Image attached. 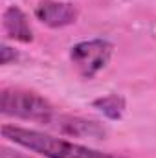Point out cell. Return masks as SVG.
Instances as JSON below:
<instances>
[{"instance_id": "3", "label": "cell", "mask_w": 156, "mask_h": 158, "mask_svg": "<svg viewBox=\"0 0 156 158\" xmlns=\"http://www.w3.org/2000/svg\"><path fill=\"white\" fill-rule=\"evenodd\" d=\"M112 53H114L112 42L105 39H90L72 46L70 59L83 77L92 79L109 64Z\"/></svg>"}, {"instance_id": "6", "label": "cell", "mask_w": 156, "mask_h": 158, "mask_svg": "<svg viewBox=\"0 0 156 158\" xmlns=\"http://www.w3.org/2000/svg\"><path fill=\"white\" fill-rule=\"evenodd\" d=\"M57 127L70 134V136H77V138H101L105 136V129L92 119H83V118H72V116H57Z\"/></svg>"}, {"instance_id": "4", "label": "cell", "mask_w": 156, "mask_h": 158, "mask_svg": "<svg viewBox=\"0 0 156 158\" xmlns=\"http://www.w3.org/2000/svg\"><path fill=\"white\" fill-rule=\"evenodd\" d=\"M35 19L48 28H64L77 20V7L70 2L59 0H40L33 9Z\"/></svg>"}, {"instance_id": "2", "label": "cell", "mask_w": 156, "mask_h": 158, "mask_svg": "<svg viewBox=\"0 0 156 158\" xmlns=\"http://www.w3.org/2000/svg\"><path fill=\"white\" fill-rule=\"evenodd\" d=\"M0 110L4 116L51 123L57 119L55 107L39 94L22 88H4L0 94Z\"/></svg>"}, {"instance_id": "8", "label": "cell", "mask_w": 156, "mask_h": 158, "mask_svg": "<svg viewBox=\"0 0 156 158\" xmlns=\"http://www.w3.org/2000/svg\"><path fill=\"white\" fill-rule=\"evenodd\" d=\"M15 59H17V52L11 50L7 44H2V48H0V63L2 64H9Z\"/></svg>"}, {"instance_id": "5", "label": "cell", "mask_w": 156, "mask_h": 158, "mask_svg": "<svg viewBox=\"0 0 156 158\" xmlns=\"http://www.w3.org/2000/svg\"><path fill=\"white\" fill-rule=\"evenodd\" d=\"M4 31L9 39L18 42H31L33 40V30L30 26V20L26 13L18 6H9L2 15Z\"/></svg>"}, {"instance_id": "1", "label": "cell", "mask_w": 156, "mask_h": 158, "mask_svg": "<svg viewBox=\"0 0 156 158\" xmlns=\"http://www.w3.org/2000/svg\"><path fill=\"white\" fill-rule=\"evenodd\" d=\"M2 136L15 145H20L44 158H127L123 155L103 153L64 138H57L18 125H2Z\"/></svg>"}, {"instance_id": "7", "label": "cell", "mask_w": 156, "mask_h": 158, "mask_svg": "<svg viewBox=\"0 0 156 158\" xmlns=\"http://www.w3.org/2000/svg\"><path fill=\"white\" fill-rule=\"evenodd\" d=\"M92 107L97 109L109 119H119L125 112V98L119 96V94H107V96H101V98L94 99Z\"/></svg>"}]
</instances>
